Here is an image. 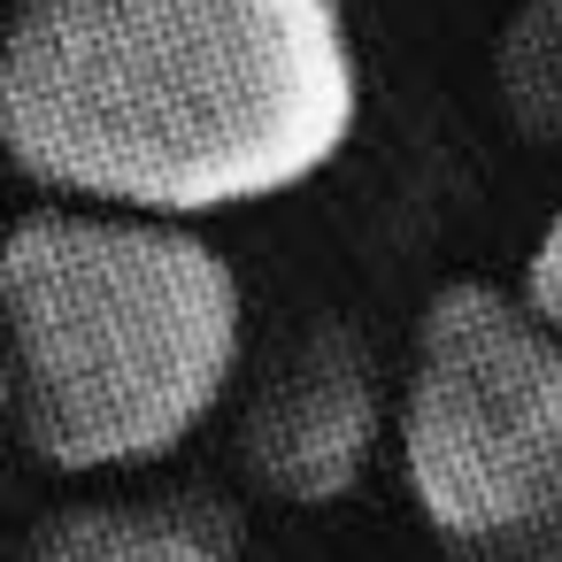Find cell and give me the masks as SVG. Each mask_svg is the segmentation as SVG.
<instances>
[{"label":"cell","mask_w":562,"mask_h":562,"mask_svg":"<svg viewBox=\"0 0 562 562\" xmlns=\"http://www.w3.org/2000/svg\"><path fill=\"white\" fill-rule=\"evenodd\" d=\"M362 63L339 0H16L0 155L40 193L224 216L339 162Z\"/></svg>","instance_id":"6da1fadb"},{"label":"cell","mask_w":562,"mask_h":562,"mask_svg":"<svg viewBox=\"0 0 562 562\" xmlns=\"http://www.w3.org/2000/svg\"><path fill=\"white\" fill-rule=\"evenodd\" d=\"M239 278L186 216L32 209L0 239L9 424L47 470L186 447L239 378Z\"/></svg>","instance_id":"7a4b0ae2"},{"label":"cell","mask_w":562,"mask_h":562,"mask_svg":"<svg viewBox=\"0 0 562 562\" xmlns=\"http://www.w3.org/2000/svg\"><path fill=\"white\" fill-rule=\"evenodd\" d=\"M401 470L454 562H562V339L501 285H439L408 339Z\"/></svg>","instance_id":"3957f363"},{"label":"cell","mask_w":562,"mask_h":562,"mask_svg":"<svg viewBox=\"0 0 562 562\" xmlns=\"http://www.w3.org/2000/svg\"><path fill=\"white\" fill-rule=\"evenodd\" d=\"M385 431V370L378 347L347 316H308L247 385L239 408V470L255 493L285 508H331L362 485Z\"/></svg>","instance_id":"277c9868"},{"label":"cell","mask_w":562,"mask_h":562,"mask_svg":"<svg viewBox=\"0 0 562 562\" xmlns=\"http://www.w3.org/2000/svg\"><path fill=\"white\" fill-rule=\"evenodd\" d=\"M16 562H239V516L201 485L78 501L55 508Z\"/></svg>","instance_id":"5b68a950"},{"label":"cell","mask_w":562,"mask_h":562,"mask_svg":"<svg viewBox=\"0 0 562 562\" xmlns=\"http://www.w3.org/2000/svg\"><path fill=\"white\" fill-rule=\"evenodd\" d=\"M493 101L531 147H562V0H524L493 40Z\"/></svg>","instance_id":"8992f818"},{"label":"cell","mask_w":562,"mask_h":562,"mask_svg":"<svg viewBox=\"0 0 562 562\" xmlns=\"http://www.w3.org/2000/svg\"><path fill=\"white\" fill-rule=\"evenodd\" d=\"M524 301H531V316L562 339V216L539 232V247H531V270H524Z\"/></svg>","instance_id":"52a82bcc"},{"label":"cell","mask_w":562,"mask_h":562,"mask_svg":"<svg viewBox=\"0 0 562 562\" xmlns=\"http://www.w3.org/2000/svg\"><path fill=\"white\" fill-rule=\"evenodd\" d=\"M0 424H9V370H0Z\"/></svg>","instance_id":"ba28073f"}]
</instances>
